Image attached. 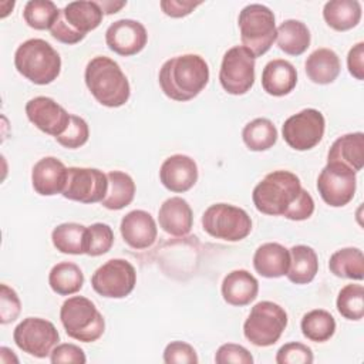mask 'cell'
Returning a JSON list of instances; mask_svg holds the SVG:
<instances>
[{
    "mask_svg": "<svg viewBox=\"0 0 364 364\" xmlns=\"http://www.w3.org/2000/svg\"><path fill=\"white\" fill-rule=\"evenodd\" d=\"M148 41V33L142 23L132 18H121L109 24L105 31L108 48L119 55L129 57L144 50Z\"/></svg>",
    "mask_w": 364,
    "mask_h": 364,
    "instance_id": "obj_17",
    "label": "cell"
},
{
    "mask_svg": "<svg viewBox=\"0 0 364 364\" xmlns=\"http://www.w3.org/2000/svg\"><path fill=\"white\" fill-rule=\"evenodd\" d=\"M203 230L226 242H239L252 232V219L247 212L230 203L210 205L202 215Z\"/></svg>",
    "mask_w": 364,
    "mask_h": 364,
    "instance_id": "obj_9",
    "label": "cell"
},
{
    "mask_svg": "<svg viewBox=\"0 0 364 364\" xmlns=\"http://www.w3.org/2000/svg\"><path fill=\"white\" fill-rule=\"evenodd\" d=\"M336 306L338 313L347 318L358 321L364 316V287L363 284H346L337 296Z\"/></svg>",
    "mask_w": 364,
    "mask_h": 364,
    "instance_id": "obj_37",
    "label": "cell"
},
{
    "mask_svg": "<svg viewBox=\"0 0 364 364\" xmlns=\"http://www.w3.org/2000/svg\"><path fill=\"white\" fill-rule=\"evenodd\" d=\"M313 360L311 348L297 341L286 343L276 354L277 364H311Z\"/></svg>",
    "mask_w": 364,
    "mask_h": 364,
    "instance_id": "obj_40",
    "label": "cell"
},
{
    "mask_svg": "<svg viewBox=\"0 0 364 364\" xmlns=\"http://www.w3.org/2000/svg\"><path fill=\"white\" fill-rule=\"evenodd\" d=\"M347 67L348 73L355 80H364V43L360 41L353 46L347 55Z\"/></svg>",
    "mask_w": 364,
    "mask_h": 364,
    "instance_id": "obj_47",
    "label": "cell"
},
{
    "mask_svg": "<svg viewBox=\"0 0 364 364\" xmlns=\"http://www.w3.org/2000/svg\"><path fill=\"white\" fill-rule=\"evenodd\" d=\"M303 186L299 176L290 171L279 169L267 173L253 189L255 208L269 216H284Z\"/></svg>",
    "mask_w": 364,
    "mask_h": 364,
    "instance_id": "obj_3",
    "label": "cell"
},
{
    "mask_svg": "<svg viewBox=\"0 0 364 364\" xmlns=\"http://www.w3.org/2000/svg\"><path fill=\"white\" fill-rule=\"evenodd\" d=\"M114 245V232L107 223H92L87 226L85 233V255L88 256H101L111 250Z\"/></svg>",
    "mask_w": 364,
    "mask_h": 364,
    "instance_id": "obj_38",
    "label": "cell"
},
{
    "mask_svg": "<svg viewBox=\"0 0 364 364\" xmlns=\"http://www.w3.org/2000/svg\"><path fill=\"white\" fill-rule=\"evenodd\" d=\"M136 284L135 267L125 259H111L91 276V286L102 297L124 299Z\"/></svg>",
    "mask_w": 364,
    "mask_h": 364,
    "instance_id": "obj_12",
    "label": "cell"
},
{
    "mask_svg": "<svg viewBox=\"0 0 364 364\" xmlns=\"http://www.w3.org/2000/svg\"><path fill=\"white\" fill-rule=\"evenodd\" d=\"M242 139L250 151H267L277 141V129L270 119L255 118L245 125L242 131Z\"/></svg>",
    "mask_w": 364,
    "mask_h": 364,
    "instance_id": "obj_34",
    "label": "cell"
},
{
    "mask_svg": "<svg viewBox=\"0 0 364 364\" xmlns=\"http://www.w3.org/2000/svg\"><path fill=\"white\" fill-rule=\"evenodd\" d=\"M287 327V313L277 303L263 300L255 304L243 323L245 337L256 347H269L279 341Z\"/></svg>",
    "mask_w": 364,
    "mask_h": 364,
    "instance_id": "obj_8",
    "label": "cell"
},
{
    "mask_svg": "<svg viewBox=\"0 0 364 364\" xmlns=\"http://www.w3.org/2000/svg\"><path fill=\"white\" fill-rule=\"evenodd\" d=\"M68 176V168L55 156H44L31 169L33 189L41 196L63 193Z\"/></svg>",
    "mask_w": 364,
    "mask_h": 364,
    "instance_id": "obj_20",
    "label": "cell"
},
{
    "mask_svg": "<svg viewBox=\"0 0 364 364\" xmlns=\"http://www.w3.org/2000/svg\"><path fill=\"white\" fill-rule=\"evenodd\" d=\"M222 297L230 306H247L259 293L257 279L245 269L232 270L222 282Z\"/></svg>",
    "mask_w": 364,
    "mask_h": 364,
    "instance_id": "obj_22",
    "label": "cell"
},
{
    "mask_svg": "<svg viewBox=\"0 0 364 364\" xmlns=\"http://www.w3.org/2000/svg\"><path fill=\"white\" fill-rule=\"evenodd\" d=\"M340 58L331 48L314 50L304 63V70L314 84L326 85L333 82L340 74Z\"/></svg>",
    "mask_w": 364,
    "mask_h": 364,
    "instance_id": "obj_26",
    "label": "cell"
},
{
    "mask_svg": "<svg viewBox=\"0 0 364 364\" xmlns=\"http://www.w3.org/2000/svg\"><path fill=\"white\" fill-rule=\"evenodd\" d=\"M290 252V264L286 273L287 279L294 284L310 283L318 272V259L313 247L307 245H296Z\"/></svg>",
    "mask_w": 364,
    "mask_h": 364,
    "instance_id": "obj_27",
    "label": "cell"
},
{
    "mask_svg": "<svg viewBox=\"0 0 364 364\" xmlns=\"http://www.w3.org/2000/svg\"><path fill=\"white\" fill-rule=\"evenodd\" d=\"M48 284L51 290L60 296L74 294L80 291L84 284L82 270L73 262H60L51 267Z\"/></svg>",
    "mask_w": 364,
    "mask_h": 364,
    "instance_id": "obj_32",
    "label": "cell"
},
{
    "mask_svg": "<svg viewBox=\"0 0 364 364\" xmlns=\"http://www.w3.org/2000/svg\"><path fill=\"white\" fill-rule=\"evenodd\" d=\"M310 30L300 20H284L276 28L277 46L289 55L303 54L310 46Z\"/></svg>",
    "mask_w": 364,
    "mask_h": 364,
    "instance_id": "obj_29",
    "label": "cell"
},
{
    "mask_svg": "<svg viewBox=\"0 0 364 364\" xmlns=\"http://www.w3.org/2000/svg\"><path fill=\"white\" fill-rule=\"evenodd\" d=\"M324 129L326 119L323 114L314 108H304L284 121L282 134L290 148L309 151L323 139Z\"/></svg>",
    "mask_w": 364,
    "mask_h": 364,
    "instance_id": "obj_13",
    "label": "cell"
},
{
    "mask_svg": "<svg viewBox=\"0 0 364 364\" xmlns=\"http://www.w3.org/2000/svg\"><path fill=\"white\" fill-rule=\"evenodd\" d=\"M14 65L28 81L37 85H47L60 75L61 57L46 40L30 38L17 47Z\"/></svg>",
    "mask_w": 364,
    "mask_h": 364,
    "instance_id": "obj_4",
    "label": "cell"
},
{
    "mask_svg": "<svg viewBox=\"0 0 364 364\" xmlns=\"http://www.w3.org/2000/svg\"><path fill=\"white\" fill-rule=\"evenodd\" d=\"M108 191L101 205L109 210H119L128 206L135 196L134 179L122 171H111L107 173Z\"/></svg>",
    "mask_w": 364,
    "mask_h": 364,
    "instance_id": "obj_30",
    "label": "cell"
},
{
    "mask_svg": "<svg viewBox=\"0 0 364 364\" xmlns=\"http://www.w3.org/2000/svg\"><path fill=\"white\" fill-rule=\"evenodd\" d=\"M85 85L92 97L104 107L118 108L131 95L127 75L117 61L105 55H97L88 61L84 71Z\"/></svg>",
    "mask_w": 364,
    "mask_h": 364,
    "instance_id": "obj_2",
    "label": "cell"
},
{
    "mask_svg": "<svg viewBox=\"0 0 364 364\" xmlns=\"http://www.w3.org/2000/svg\"><path fill=\"white\" fill-rule=\"evenodd\" d=\"M330 272L343 279L363 280L364 255L358 247H343L336 250L328 260Z\"/></svg>",
    "mask_w": 364,
    "mask_h": 364,
    "instance_id": "obj_31",
    "label": "cell"
},
{
    "mask_svg": "<svg viewBox=\"0 0 364 364\" xmlns=\"http://www.w3.org/2000/svg\"><path fill=\"white\" fill-rule=\"evenodd\" d=\"M300 327L307 340L324 343L336 333V320L327 310L314 309L303 316Z\"/></svg>",
    "mask_w": 364,
    "mask_h": 364,
    "instance_id": "obj_35",
    "label": "cell"
},
{
    "mask_svg": "<svg viewBox=\"0 0 364 364\" xmlns=\"http://www.w3.org/2000/svg\"><path fill=\"white\" fill-rule=\"evenodd\" d=\"M297 84V71L294 65L282 58L269 61L262 71V87L273 97H283L293 91Z\"/></svg>",
    "mask_w": 364,
    "mask_h": 364,
    "instance_id": "obj_24",
    "label": "cell"
},
{
    "mask_svg": "<svg viewBox=\"0 0 364 364\" xmlns=\"http://www.w3.org/2000/svg\"><path fill=\"white\" fill-rule=\"evenodd\" d=\"M50 361L53 364H84L87 361L85 353L80 346L71 344V343H63L57 344L51 354Z\"/></svg>",
    "mask_w": 364,
    "mask_h": 364,
    "instance_id": "obj_44",
    "label": "cell"
},
{
    "mask_svg": "<svg viewBox=\"0 0 364 364\" xmlns=\"http://www.w3.org/2000/svg\"><path fill=\"white\" fill-rule=\"evenodd\" d=\"M21 311V301L11 287L7 284L0 286V323H13Z\"/></svg>",
    "mask_w": 364,
    "mask_h": 364,
    "instance_id": "obj_41",
    "label": "cell"
},
{
    "mask_svg": "<svg viewBox=\"0 0 364 364\" xmlns=\"http://www.w3.org/2000/svg\"><path fill=\"white\" fill-rule=\"evenodd\" d=\"M88 136L90 128L87 121L78 115L71 114L67 129L61 135H58L55 141L67 149H77L88 141Z\"/></svg>",
    "mask_w": 364,
    "mask_h": 364,
    "instance_id": "obj_39",
    "label": "cell"
},
{
    "mask_svg": "<svg viewBox=\"0 0 364 364\" xmlns=\"http://www.w3.org/2000/svg\"><path fill=\"white\" fill-rule=\"evenodd\" d=\"M215 363L218 364H252L253 363V355L247 348H245L240 344L235 343H226L222 344L215 354Z\"/></svg>",
    "mask_w": 364,
    "mask_h": 364,
    "instance_id": "obj_43",
    "label": "cell"
},
{
    "mask_svg": "<svg viewBox=\"0 0 364 364\" xmlns=\"http://www.w3.org/2000/svg\"><path fill=\"white\" fill-rule=\"evenodd\" d=\"M256 57L243 46L229 48L220 64L219 81L222 88L232 95L246 94L255 84Z\"/></svg>",
    "mask_w": 364,
    "mask_h": 364,
    "instance_id": "obj_10",
    "label": "cell"
},
{
    "mask_svg": "<svg viewBox=\"0 0 364 364\" xmlns=\"http://www.w3.org/2000/svg\"><path fill=\"white\" fill-rule=\"evenodd\" d=\"M161 229L171 236H186L193 225V212L191 205L181 196L168 198L158 210Z\"/></svg>",
    "mask_w": 364,
    "mask_h": 364,
    "instance_id": "obj_21",
    "label": "cell"
},
{
    "mask_svg": "<svg viewBox=\"0 0 364 364\" xmlns=\"http://www.w3.org/2000/svg\"><path fill=\"white\" fill-rule=\"evenodd\" d=\"M162 92L179 102L191 101L209 82V65L198 54H182L166 60L159 70Z\"/></svg>",
    "mask_w": 364,
    "mask_h": 364,
    "instance_id": "obj_1",
    "label": "cell"
},
{
    "mask_svg": "<svg viewBox=\"0 0 364 364\" xmlns=\"http://www.w3.org/2000/svg\"><path fill=\"white\" fill-rule=\"evenodd\" d=\"M166 364H196L199 361L195 348L185 341H171L164 350Z\"/></svg>",
    "mask_w": 364,
    "mask_h": 364,
    "instance_id": "obj_42",
    "label": "cell"
},
{
    "mask_svg": "<svg viewBox=\"0 0 364 364\" xmlns=\"http://www.w3.org/2000/svg\"><path fill=\"white\" fill-rule=\"evenodd\" d=\"M323 17L336 31H347L361 20V4L357 0H330L323 7Z\"/></svg>",
    "mask_w": 364,
    "mask_h": 364,
    "instance_id": "obj_28",
    "label": "cell"
},
{
    "mask_svg": "<svg viewBox=\"0 0 364 364\" xmlns=\"http://www.w3.org/2000/svg\"><path fill=\"white\" fill-rule=\"evenodd\" d=\"M60 320L67 336L82 343L97 341L105 330L102 314L84 296L68 297L60 309Z\"/></svg>",
    "mask_w": 364,
    "mask_h": 364,
    "instance_id": "obj_6",
    "label": "cell"
},
{
    "mask_svg": "<svg viewBox=\"0 0 364 364\" xmlns=\"http://www.w3.org/2000/svg\"><path fill=\"white\" fill-rule=\"evenodd\" d=\"M26 115L41 132L57 138L67 129L71 114L53 98L40 95L26 104Z\"/></svg>",
    "mask_w": 364,
    "mask_h": 364,
    "instance_id": "obj_16",
    "label": "cell"
},
{
    "mask_svg": "<svg viewBox=\"0 0 364 364\" xmlns=\"http://www.w3.org/2000/svg\"><path fill=\"white\" fill-rule=\"evenodd\" d=\"M108 191L107 175L97 168H68L67 183L63 196L80 203L102 202Z\"/></svg>",
    "mask_w": 364,
    "mask_h": 364,
    "instance_id": "obj_15",
    "label": "cell"
},
{
    "mask_svg": "<svg viewBox=\"0 0 364 364\" xmlns=\"http://www.w3.org/2000/svg\"><path fill=\"white\" fill-rule=\"evenodd\" d=\"M121 236L124 242L136 250L148 249L155 243L158 228L152 215L142 209L128 212L121 219Z\"/></svg>",
    "mask_w": 364,
    "mask_h": 364,
    "instance_id": "obj_19",
    "label": "cell"
},
{
    "mask_svg": "<svg viewBox=\"0 0 364 364\" xmlns=\"http://www.w3.org/2000/svg\"><path fill=\"white\" fill-rule=\"evenodd\" d=\"M314 212V200L311 195L303 188L299 198L290 206V209L284 213V218L289 220H306Z\"/></svg>",
    "mask_w": 364,
    "mask_h": 364,
    "instance_id": "obj_45",
    "label": "cell"
},
{
    "mask_svg": "<svg viewBox=\"0 0 364 364\" xmlns=\"http://www.w3.org/2000/svg\"><path fill=\"white\" fill-rule=\"evenodd\" d=\"M355 173L346 165L327 162L317 178V191L321 199L333 208L346 206L355 193Z\"/></svg>",
    "mask_w": 364,
    "mask_h": 364,
    "instance_id": "obj_14",
    "label": "cell"
},
{
    "mask_svg": "<svg viewBox=\"0 0 364 364\" xmlns=\"http://www.w3.org/2000/svg\"><path fill=\"white\" fill-rule=\"evenodd\" d=\"M60 14V9L50 0H30L24 6L23 18L34 30H50Z\"/></svg>",
    "mask_w": 364,
    "mask_h": 364,
    "instance_id": "obj_36",
    "label": "cell"
},
{
    "mask_svg": "<svg viewBox=\"0 0 364 364\" xmlns=\"http://www.w3.org/2000/svg\"><path fill=\"white\" fill-rule=\"evenodd\" d=\"M242 46L255 57L270 50L276 41V21L273 11L263 4H247L237 17Z\"/></svg>",
    "mask_w": 364,
    "mask_h": 364,
    "instance_id": "obj_7",
    "label": "cell"
},
{
    "mask_svg": "<svg viewBox=\"0 0 364 364\" xmlns=\"http://www.w3.org/2000/svg\"><path fill=\"white\" fill-rule=\"evenodd\" d=\"M98 4L104 14H114L125 7L127 1H98Z\"/></svg>",
    "mask_w": 364,
    "mask_h": 364,
    "instance_id": "obj_48",
    "label": "cell"
},
{
    "mask_svg": "<svg viewBox=\"0 0 364 364\" xmlns=\"http://www.w3.org/2000/svg\"><path fill=\"white\" fill-rule=\"evenodd\" d=\"M13 340L23 353L46 358L58 344L60 334L55 326L46 318L26 317L16 326Z\"/></svg>",
    "mask_w": 364,
    "mask_h": 364,
    "instance_id": "obj_11",
    "label": "cell"
},
{
    "mask_svg": "<svg viewBox=\"0 0 364 364\" xmlns=\"http://www.w3.org/2000/svg\"><path fill=\"white\" fill-rule=\"evenodd\" d=\"M159 179L168 191L175 193H183L196 183L198 165L188 155H171L162 162L159 168Z\"/></svg>",
    "mask_w": 364,
    "mask_h": 364,
    "instance_id": "obj_18",
    "label": "cell"
},
{
    "mask_svg": "<svg viewBox=\"0 0 364 364\" xmlns=\"http://www.w3.org/2000/svg\"><path fill=\"white\" fill-rule=\"evenodd\" d=\"M104 18L98 1H71L64 9L50 28L53 38L64 44H77L85 38L88 31L95 30Z\"/></svg>",
    "mask_w": 364,
    "mask_h": 364,
    "instance_id": "obj_5",
    "label": "cell"
},
{
    "mask_svg": "<svg viewBox=\"0 0 364 364\" xmlns=\"http://www.w3.org/2000/svg\"><path fill=\"white\" fill-rule=\"evenodd\" d=\"M290 264V252L283 245L267 242L260 245L253 255L255 270L267 279L286 276Z\"/></svg>",
    "mask_w": 364,
    "mask_h": 364,
    "instance_id": "obj_23",
    "label": "cell"
},
{
    "mask_svg": "<svg viewBox=\"0 0 364 364\" xmlns=\"http://www.w3.org/2000/svg\"><path fill=\"white\" fill-rule=\"evenodd\" d=\"M87 226L67 222L55 226L51 232L54 247L64 255H85Z\"/></svg>",
    "mask_w": 364,
    "mask_h": 364,
    "instance_id": "obj_33",
    "label": "cell"
},
{
    "mask_svg": "<svg viewBox=\"0 0 364 364\" xmlns=\"http://www.w3.org/2000/svg\"><path fill=\"white\" fill-rule=\"evenodd\" d=\"M327 162H337L348 166L354 172L364 165V134L350 132L338 136L328 149Z\"/></svg>",
    "mask_w": 364,
    "mask_h": 364,
    "instance_id": "obj_25",
    "label": "cell"
},
{
    "mask_svg": "<svg viewBox=\"0 0 364 364\" xmlns=\"http://www.w3.org/2000/svg\"><path fill=\"white\" fill-rule=\"evenodd\" d=\"M202 1H182V0H162L159 3L162 11L173 18H181L191 14Z\"/></svg>",
    "mask_w": 364,
    "mask_h": 364,
    "instance_id": "obj_46",
    "label": "cell"
}]
</instances>
